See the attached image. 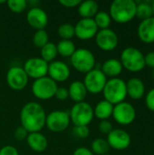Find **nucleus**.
Wrapping results in <instances>:
<instances>
[{"mask_svg": "<svg viewBox=\"0 0 154 155\" xmlns=\"http://www.w3.org/2000/svg\"><path fill=\"white\" fill-rule=\"evenodd\" d=\"M28 134L29 133L24 127L20 126V127H17L15 131L14 132V137L17 141H23V140H26Z\"/></svg>", "mask_w": 154, "mask_h": 155, "instance_id": "nucleus-35", "label": "nucleus"}, {"mask_svg": "<svg viewBox=\"0 0 154 155\" xmlns=\"http://www.w3.org/2000/svg\"><path fill=\"white\" fill-rule=\"evenodd\" d=\"M54 97H56V99H58L60 101L66 100L69 97L68 90L66 88H64V87H58L56 92H55Z\"/></svg>", "mask_w": 154, "mask_h": 155, "instance_id": "nucleus-37", "label": "nucleus"}, {"mask_svg": "<svg viewBox=\"0 0 154 155\" xmlns=\"http://www.w3.org/2000/svg\"><path fill=\"white\" fill-rule=\"evenodd\" d=\"M107 82L106 75L99 68H93L87 74H85L84 79V84L87 92L91 94H99L103 92Z\"/></svg>", "mask_w": 154, "mask_h": 155, "instance_id": "nucleus-8", "label": "nucleus"}, {"mask_svg": "<svg viewBox=\"0 0 154 155\" xmlns=\"http://www.w3.org/2000/svg\"><path fill=\"white\" fill-rule=\"evenodd\" d=\"M91 146H92L91 151L93 152V154L94 153L98 155L108 154V152L110 150V146H109L107 141L104 139H101V138L93 140Z\"/></svg>", "mask_w": 154, "mask_h": 155, "instance_id": "nucleus-27", "label": "nucleus"}, {"mask_svg": "<svg viewBox=\"0 0 154 155\" xmlns=\"http://www.w3.org/2000/svg\"><path fill=\"white\" fill-rule=\"evenodd\" d=\"M113 104L107 102L106 100H102L96 104L95 108L93 109V114L98 119L103 121L110 118L113 115Z\"/></svg>", "mask_w": 154, "mask_h": 155, "instance_id": "nucleus-24", "label": "nucleus"}, {"mask_svg": "<svg viewBox=\"0 0 154 155\" xmlns=\"http://www.w3.org/2000/svg\"><path fill=\"white\" fill-rule=\"evenodd\" d=\"M81 2H82L81 0H60L59 1V3L62 5H64L65 7H69V8L78 6Z\"/></svg>", "mask_w": 154, "mask_h": 155, "instance_id": "nucleus-39", "label": "nucleus"}, {"mask_svg": "<svg viewBox=\"0 0 154 155\" xmlns=\"http://www.w3.org/2000/svg\"><path fill=\"white\" fill-rule=\"evenodd\" d=\"M136 15L143 19L145 20L147 18H150L152 16V5H150L147 2H143L140 4H137L136 6Z\"/></svg>", "mask_w": 154, "mask_h": 155, "instance_id": "nucleus-30", "label": "nucleus"}, {"mask_svg": "<svg viewBox=\"0 0 154 155\" xmlns=\"http://www.w3.org/2000/svg\"><path fill=\"white\" fill-rule=\"evenodd\" d=\"M72 65L80 73L87 74L94 68L95 57L87 48H78L70 57Z\"/></svg>", "mask_w": 154, "mask_h": 155, "instance_id": "nucleus-5", "label": "nucleus"}, {"mask_svg": "<svg viewBox=\"0 0 154 155\" xmlns=\"http://www.w3.org/2000/svg\"><path fill=\"white\" fill-rule=\"evenodd\" d=\"M78 7V13L83 18H93L98 13V4L93 0L82 1Z\"/></svg>", "mask_w": 154, "mask_h": 155, "instance_id": "nucleus-23", "label": "nucleus"}, {"mask_svg": "<svg viewBox=\"0 0 154 155\" xmlns=\"http://www.w3.org/2000/svg\"><path fill=\"white\" fill-rule=\"evenodd\" d=\"M57 33L62 40H71L74 35V25L69 23H64L59 25Z\"/></svg>", "mask_w": 154, "mask_h": 155, "instance_id": "nucleus-29", "label": "nucleus"}, {"mask_svg": "<svg viewBox=\"0 0 154 155\" xmlns=\"http://www.w3.org/2000/svg\"><path fill=\"white\" fill-rule=\"evenodd\" d=\"M28 75L23 67L12 66L6 74V82L9 87L15 91H21L28 84Z\"/></svg>", "mask_w": 154, "mask_h": 155, "instance_id": "nucleus-12", "label": "nucleus"}, {"mask_svg": "<svg viewBox=\"0 0 154 155\" xmlns=\"http://www.w3.org/2000/svg\"><path fill=\"white\" fill-rule=\"evenodd\" d=\"M23 68L28 77L36 80L46 76L48 72V63L41 57H31L25 61Z\"/></svg>", "mask_w": 154, "mask_h": 155, "instance_id": "nucleus-11", "label": "nucleus"}, {"mask_svg": "<svg viewBox=\"0 0 154 155\" xmlns=\"http://www.w3.org/2000/svg\"><path fill=\"white\" fill-rule=\"evenodd\" d=\"M152 16H154V2L152 4Z\"/></svg>", "mask_w": 154, "mask_h": 155, "instance_id": "nucleus-42", "label": "nucleus"}, {"mask_svg": "<svg viewBox=\"0 0 154 155\" xmlns=\"http://www.w3.org/2000/svg\"><path fill=\"white\" fill-rule=\"evenodd\" d=\"M95 42L102 50L112 51L117 47L119 38L117 34L110 28L100 29L95 35Z\"/></svg>", "mask_w": 154, "mask_h": 155, "instance_id": "nucleus-13", "label": "nucleus"}, {"mask_svg": "<svg viewBox=\"0 0 154 155\" xmlns=\"http://www.w3.org/2000/svg\"><path fill=\"white\" fill-rule=\"evenodd\" d=\"M46 114L43 106L35 102H30L24 105L20 113L21 126L29 134L40 132L45 125Z\"/></svg>", "mask_w": 154, "mask_h": 155, "instance_id": "nucleus-1", "label": "nucleus"}, {"mask_svg": "<svg viewBox=\"0 0 154 155\" xmlns=\"http://www.w3.org/2000/svg\"><path fill=\"white\" fill-rule=\"evenodd\" d=\"M69 115L74 126H88L94 116L93 108L85 102L75 103L71 108Z\"/></svg>", "mask_w": 154, "mask_h": 155, "instance_id": "nucleus-6", "label": "nucleus"}, {"mask_svg": "<svg viewBox=\"0 0 154 155\" xmlns=\"http://www.w3.org/2000/svg\"><path fill=\"white\" fill-rule=\"evenodd\" d=\"M68 90L69 97L74 100L75 103H81L84 102L87 95V90L81 81H74L70 84Z\"/></svg>", "mask_w": 154, "mask_h": 155, "instance_id": "nucleus-21", "label": "nucleus"}, {"mask_svg": "<svg viewBox=\"0 0 154 155\" xmlns=\"http://www.w3.org/2000/svg\"><path fill=\"white\" fill-rule=\"evenodd\" d=\"M106 141L110 147L118 151L127 149L132 142L130 134L123 129H113L107 135Z\"/></svg>", "mask_w": 154, "mask_h": 155, "instance_id": "nucleus-15", "label": "nucleus"}, {"mask_svg": "<svg viewBox=\"0 0 154 155\" xmlns=\"http://www.w3.org/2000/svg\"><path fill=\"white\" fill-rule=\"evenodd\" d=\"M104 155H110V154H104Z\"/></svg>", "mask_w": 154, "mask_h": 155, "instance_id": "nucleus-44", "label": "nucleus"}, {"mask_svg": "<svg viewBox=\"0 0 154 155\" xmlns=\"http://www.w3.org/2000/svg\"><path fill=\"white\" fill-rule=\"evenodd\" d=\"M26 143L33 151L37 153H42L45 151L48 146V142L46 137L40 132L28 134L26 138Z\"/></svg>", "mask_w": 154, "mask_h": 155, "instance_id": "nucleus-19", "label": "nucleus"}, {"mask_svg": "<svg viewBox=\"0 0 154 155\" xmlns=\"http://www.w3.org/2000/svg\"><path fill=\"white\" fill-rule=\"evenodd\" d=\"M74 134L79 137V138H87L90 134V130H89V127L88 126H74Z\"/></svg>", "mask_w": 154, "mask_h": 155, "instance_id": "nucleus-33", "label": "nucleus"}, {"mask_svg": "<svg viewBox=\"0 0 154 155\" xmlns=\"http://www.w3.org/2000/svg\"><path fill=\"white\" fill-rule=\"evenodd\" d=\"M70 68L63 61H53L48 64V72L47 74L51 79L56 83H62L66 81L70 76Z\"/></svg>", "mask_w": 154, "mask_h": 155, "instance_id": "nucleus-17", "label": "nucleus"}, {"mask_svg": "<svg viewBox=\"0 0 154 155\" xmlns=\"http://www.w3.org/2000/svg\"><path fill=\"white\" fill-rule=\"evenodd\" d=\"M57 54L58 53H57L56 45L52 42H48L45 45H44L41 48V58L47 63L53 62L56 57Z\"/></svg>", "mask_w": 154, "mask_h": 155, "instance_id": "nucleus-26", "label": "nucleus"}, {"mask_svg": "<svg viewBox=\"0 0 154 155\" xmlns=\"http://www.w3.org/2000/svg\"><path fill=\"white\" fill-rule=\"evenodd\" d=\"M98 128H99V131L102 133V134H109L113 129V124L111 122H109L108 120H103L100 122L99 125H98Z\"/></svg>", "mask_w": 154, "mask_h": 155, "instance_id": "nucleus-34", "label": "nucleus"}, {"mask_svg": "<svg viewBox=\"0 0 154 155\" xmlns=\"http://www.w3.org/2000/svg\"><path fill=\"white\" fill-rule=\"evenodd\" d=\"M6 4L9 9L15 13H21L27 6V2L25 0H8L6 1Z\"/></svg>", "mask_w": 154, "mask_h": 155, "instance_id": "nucleus-32", "label": "nucleus"}, {"mask_svg": "<svg viewBox=\"0 0 154 155\" xmlns=\"http://www.w3.org/2000/svg\"><path fill=\"white\" fill-rule=\"evenodd\" d=\"M98 27L93 18H82L74 25V34L81 40H89L96 35Z\"/></svg>", "mask_w": 154, "mask_h": 155, "instance_id": "nucleus-14", "label": "nucleus"}, {"mask_svg": "<svg viewBox=\"0 0 154 155\" xmlns=\"http://www.w3.org/2000/svg\"><path fill=\"white\" fill-rule=\"evenodd\" d=\"M138 36L146 44L154 42V16L143 20L138 26Z\"/></svg>", "mask_w": 154, "mask_h": 155, "instance_id": "nucleus-18", "label": "nucleus"}, {"mask_svg": "<svg viewBox=\"0 0 154 155\" xmlns=\"http://www.w3.org/2000/svg\"><path fill=\"white\" fill-rule=\"evenodd\" d=\"M57 53L64 57H71L76 50L75 45L72 40H61L56 45Z\"/></svg>", "mask_w": 154, "mask_h": 155, "instance_id": "nucleus-25", "label": "nucleus"}, {"mask_svg": "<svg viewBox=\"0 0 154 155\" xmlns=\"http://www.w3.org/2000/svg\"><path fill=\"white\" fill-rule=\"evenodd\" d=\"M123 65L120 62V60L115 58H110L106 60L103 65H102V71L103 73L107 76L115 78L123 72Z\"/></svg>", "mask_w": 154, "mask_h": 155, "instance_id": "nucleus-22", "label": "nucleus"}, {"mask_svg": "<svg viewBox=\"0 0 154 155\" xmlns=\"http://www.w3.org/2000/svg\"><path fill=\"white\" fill-rule=\"evenodd\" d=\"M58 88L57 83L49 76H44L34 81L32 84L33 94L40 100H48L54 96Z\"/></svg>", "mask_w": 154, "mask_h": 155, "instance_id": "nucleus-7", "label": "nucleus"}, {"mask_svg": "<svg viewBox=\"0 0 154 155\" xmlns=\"http://www.w3.org/2000/svg\"><path fill=\"white\" fill-rule=\"evenodd\" d=\"M104 100L112 104H117L124 102L127 96L126 83L118 77L107 80L106 84L103 90Z\"/></svg>", "mask_w": 154, "mask_h": 155, "instance_id": "nucleus-3", "label": "nucleus"}, {"mask_svg": "<svg viewBox=\"0 0 154 155\" xmlns=\"http://www.w3.org/2000/svg\"><path fill=\"white\" fill-rule=\"evenodd\" d=\"M145 104L149 110L154 112V88L150 90L145 97Z\"/></svg>", "mask_w": 154, "mask_h": 155, "instance_id": "nucleus-36", "label": "nucleus"}, {"mask_svg": "<svg viewBox=\"0 0 154 155\" xmlns=\"http://www.w3.org/2000/svg\"><path fill=\"white\" fill-rule=\"evenodd\" d=\"M70 122V115L67 112L56 110L46 115L45 125L53 133H61L68 128Z\"/></svg>", "mask_w": 154, "mask_h": 155, "instance_id": "nucleus-9", "label": "nucleus"}, {"mask_svg": "<svg viewBox=\"0 0 154 155\" xmlns=\"http://www.w3.org/2000/svg\"><path fill=\"white\" fill-rule=\"evenodd\" d=\"M48 39H49L48 34L44 29L36 30L33 36V43L34 46L42 48L44 45H45L48 43Z\"/></svg>", "mask_w": 154, "mask_h": 155, "instance_id": "nucleus-31", "label": "nucleus"}, {"mask_svg": "<svg viewBox=\"0 0 154 155\" xmlns=\"http://www.w3.org/2000/svg\"><path fill=\"white\" fill-rule=\"evenodd\" d=\"M123 67L131 72H139L145 65L144 54L141 50L135 47H127L123 50L120 60Z\"/></svg>", "mask_w": 154, "mask_h": 155, "instance_id": "nucleus-4", "label": "nucleus"}, {"mask_svg": "<svg viewBox=\"0 0 154 155\" xmlns=\"http://www.w3.org/2000/svg\"><path fill=\"white\" fill-rule=\"evenodd\" d=\"M144 61H145V65L154 69V51L150 52L146 55H144Z\"/></svg>", "mask_w": 154, "mask_h": 155, "instance_id": "nucleus-40", "label": "nucleus"}, {"mask_svg": "<svg viewBox=\"0 0 154 155\" xmlns=\"http://www.w3.org/2000/svg\"><path fill=\"white\" fill-rule=\"evenodd\" d=\"M26 21L30 26L36 30L44 29L48 24V15L46 12L38 6L30 8L26 15Z\"/></svg>", "mask_w": 154, "mask_h": 155, "instance_id": "nucleus-16", "label": "nucleus"}, {"mask_svg": "<svg viewBox=\"0 0 154 155\" xmlns=\"http://www.w3.org/2000/svg\"><path fill=\"white\" fill-rule=\"evenodd\" d=\"M0 155H19L15 147L11 145H5L0 149Z\"/></svg>", "mask_w": 154, "mask_h": 155, "instance_id": "nucleus-38", "label": "nucleus"}, {"mask_svg": "<svg viewBox=\"0 0 154 155\" xmlns=\"http://www.w3.org/2000/svg\"><path fill=\"white\" fill-rule=\"evenodd\" d=\"M73 155H94L93 153V152L88 149V148H85V147H79L77 148L74 152V154Z\"/></svg>", "mask_w": 154, "mask_h": 155, "instance_id": "nucleus-41", "label": "nucleus"}, {"mask_svg": "<svg viewBox=\"0 0 154 155\" xmlns=\"http://www.w3.org/2000/svg\"><path fill=\"white\" fill-rule=\"evenodd\" d=\"M93 20L98 27V29H106L109 28V25H111L112 18L109 15V13L105 11H98V13L94 15Z\"/></svg>", "mask_w": 154, "mask_h": 155, "instance_id": "nucleus-28", "label": "nucleus"}, {"mask_svg": "<svg viewBox=\"0 0 154 155\" xmlns=\"http://www.w3.org/2000/svg\"><path fill=\"white\" fill-rule=\"evenodd\" d=\"M113 116L119 124L128 125L135 120L136 111L131 104L122 102L113 106Z\"/></svg>", "mask_w": 154, "mask_h": 155, "instance_id": "nucleus-10", "label": "nucleus"}, {"mask_svg": "<svg viewBox=\"0 0 154 155\" xmlns=\"http://www.w3.org/2000/svg\"><path fill=\"white\" fill-rule=\"evenodd\" d=\"M127 95L134 100L141 99L145 93V86L143 82L137 77L131 78L126 83Z\"/></svg>", "mask_w": 154, "mask_h": 155, "instance_id": "nucleus-20", "label": "nucleus"}, {"mask_svg": "<svg viewBox=\"0 0 154 155\" xmlns=\"http://www.w3.org/2000/svg\"><path fill=\"white\" fill-rule=\"evenodd\" d=\"M137 3L133 0H114L110 6V16L116 23L125 24L136 16Z\"/></svg>", "mask_w": 154, "mask_h": 155, "instance_id": "nucleus-2", "label": "nucleus"}, {"mask_svg": "<svg viewBox=\"0 0 154 155\" xmlns=\"http://www.w3.org/2000/svg\"><path fill=\"white\" fill-rule=\"evenodd\" d=\"M153 78H154V69H153Z\"/></svg>", "mask_w": 154, "mask_h": 155, "instance_id": "nucleus-43", "label": "nucleus"}]
</instances>
